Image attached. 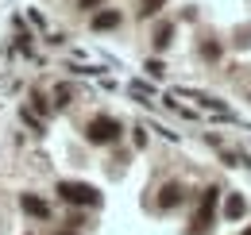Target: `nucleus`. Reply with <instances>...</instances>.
<instances>
[{
	"mask_svg": "<svg viewBox=\"0 0 251 235\" xmlns=\"http://www.w3.org/2000/svg\"><path fill=\"white\" fill-rule=\"evenodd\" d=\"M85 139H89L93 147L116 143V139H120V119H112V116H93V119H89V127H85Z\"/></svg>",
	"mask_w": 251,
	"mask_h": 235,
	"instance_id": "f257e3e1",
	"label": "nucleus"
},
{
	"mask_svg": "<svg viewBox=\"0 0 251 235\" xmlns=\"http://www.w3.org/2000/svg\"><path fill=\"white\" fill-rule=\"evenodd\" d=\"M58 197H62L66 205H100V193H97L93 185H85V181H62L58 185Z\"/></svg>",
	"mask_w": 251,
	"mask_h": 235,
	"instance_id": "f03ea898",
	"label": "nucleus"
},
{
	"mask_svg": "<svg viewBox=\"0 0 251 235\" xmlns=\"http://www.w3.org/2000/svg\"><path fill=\"white\" fill-rule=\"evenodd\" d=\"M217 197H220V189H205V193H201V205H197V216H193V228H197V232H205V228L213 224Z\"/></svg>",
	"mask_w": 251,
	"mask_h": 235,
	"instance_id": "7ed1b4c3",
	"label": "nucleus"
},
{
	"mask_svg": "<svg viewBox=\"0 0 251 235\" xmlns=\"http://www.w3.org/2000/svg\"><path fill=\"white\" fill-rule=\"evenodd\" d=\"M20 205H24V212L35 216V220H47V216H50V205H47L43 197H35V193H24V201H20Z\"/></svg>",
	"mask_w": 251,
	"mask_h": 235,
	"instance_id": "20e7f679",
	"label": "nucleus"
},
{
	"mask_svg": "<svg viewBox=\"0 0 251 235\" xmlns=\"http://www.w3.org/2000/svg\"><path fill=\"white\" fill-rule=\"evenodd\" d=\"M182 197H186V193H182V185H178V181H170V185H162V189H158V208H178V205H182Z\"/></svg>",
	"mask_w": 251,
	"mask_h": 235,
	"instance_id": "39448f33",
	"label": "nucleus"
},
{
	"mask_svg": "<svg viewBox=\"0 0 251 235\" xmlns=\"http://www.w3.org/2000/svg\"><path fill=\"white\" fill-rule=\"evenodd\" d=\"M244 212H248V201H244L240 193H228V201H224V216H228V220H240Z\"/></svg>",
	"mask_w": 251,
	"mask_h": 235,
	"instance_id": "423d86ee",
	"label": "nucleus"
},
{
	"mask_svg": "<svg viewBox=\"0 0 251 235\" xmlns=\"http://www.w3.org/2000/svg\"><path fill=\"white\" fill-rule=\"evenodd\" d=\"M112 27H120V12H97L93 16V31H112Z\"/></svg>",
	"mask_w": 251,
	"mask_h": 235,
	"instance_id": "0eeeda50",
	"label": "nucleus"
},
{
	"mask_svg": "<svg viewBox=\"0 0 251 235\" xmlns=\"http://www.w3.org/2000/svg\"><path fill=\"white\" fill-rule=\"evenodd\" d=\"M170 39H174V27H170V24H162V27L155 31V47H158V50H166V47H170Z\"/></svg>",
	"mask_w": 251,
	"mask_h": 235,
	"instance_id": "6e6552de",
	"label": "nucleus"
},
{
	"mask_svg": "<svg viewBox=\"0 0 251 235\" xmlns=\"http://www.w3.org/2000/svg\"><path fill=\"white\" fill-rule=\"evenodd\" d=\"M158 8H162V0H143L139 4V16H155Z\"/></svg>",
	"mask_w": 251,
	"mask_h": 235,
	"instance_id": "1a4fd4ad",
	"label": "nucleus"
},
{
	"mask_svg": "<svg viewBox=\"0 0 251 235\" xmlns=\"http://www.w3.org/2000/svg\"><path fill=\"white\" fill-rule=\"evenodd\" d=\"M201 54H205V58H220V47H217V43H205Z\"/></svg>",
	"mask_w": 251,
	"mask_h": 235,
	"instance_id": "9d476101",
	"label": "nucleus"
},
{
	"mask_svg": "<svg viewBox=\"0 0 251 235\" xmlns=\"http://www.w3.org/2000/svg\"><path fill=\"white\" fill-rule=\"evenodd\" d=\"M147 73H151V77H162V62L151 58V62H147Z\"/></svg>",
	"mask_w": 251,
	"mask_h": 235,
	"instance_id": "9b49d317",
	"label": "nucleus"
},
{
	"mask_svg": "<svg viewBox=\"0 0 251 235\" xmlns=\"http://www.w3.org/2000/svg\"><path fill=\"white\" fill-rule=\"evenodd\" d=\"M104 0H77V8H85V12H93V8H100Z\"/></svg>",
	"mask_w": 251,
	"mask_h": 235,
	"instance_id": "f8f14e48",
	"label": "nucleus"
},
{
	"mask_svg": "<svg viewBox=\"0 0 251 235\" xmlns=\"http://www.w3.org/2000/svg\"><path fill=\"white\" fill-rule=\"evenodd\" d=\"M62 235H77V232H62Z\"/></svg>",
	"mask_w": 251,
	"mask_h": 235,
	"instance_id": "ddd939ff",
	"label": "nucleus"
}]
</instances>
